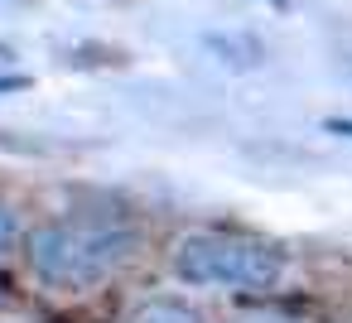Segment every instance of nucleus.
Masks as SVG:
<instances>
[{
	"instance_id": "6e6552de",
	"label": "nucleus",
	"mask_w": 352,
	"mask_h": 323,
	"mask_svg": "<svg viewBox=\"0 0 352 323\" xmlns=\"http://www.w3.org/2000/svg\"><path fill=\"white\" fill-rule=\"evenodd\" d=\"M241 323H285V318H275V313H246Z\"/></svg>"
},
{
	"instance_id": "20e7f679",
	"label": "nucleus",
	"mask_w": 352,
	"mask_h": 323,
	"mask_svg": "<svg viewBox=\"0 0 352 323\" xmlns=\"http://www.w3.org/2000/svg\"><path fill=\"white\" fill-rule=\"evenodd\" d=\"M208 49H217V54H222V63H236V68H256V63L265 58L256 39H222V34H212V39H208Z\"/></svg>"
},
{
	"instance_id": "f03ea898",
	"label": "nucleus",
	"mask_w": 352,
	"mask_h": 323,
	"mask_svg": "<svg viewBox=\"0 0 352 323\" xmlns=\"http://www.w3.org/2000/svg\"><path fill=\"white\" fill-rule=\"evenodd\" d=\"M174 270L188 285L212 289H270L285 275V260L270 241L236 232H193L174 246Z\"/></svg>"
},
{
	"instance_id": "f257e3e1",
	"label": "nucleus",
	"mask_w": 352,
	"mask_h": 323,
	"mask_svg": "<svg viewBox=\"0 0 352 323\" xmlns=\"http://www.w3.org/2000/svg\"><path fill=\"white\" fill-rule=\"evenodd\" d=\"M135 251V232L126 222L58 217L30 236V270L54 289H92L116 275Z\"/></svg>"
},
{
	"instance_id": "423d86ee",
	"label": "nucleus",
	"mask_w": 352,
	"mask_h": 323,
	"mask_svg": "<svg viewBox=\"0 0 352 323\" xmlns=\"http://www.w3.org/2000/svg\"><path fill=\"white\" fill-rule=\"evenodd\" d=\"M25 87H30L25 73H0V97H6V92H25Z\"/></svg>"
},
{
	"instance_id": "0eeeda50",
	"label": "nucleus",
	"mask_w": 352,
	"mask_h": 323,
	"mask_svg": "<svg viewBox=\"0 0 352 323\" xmlns=\"http://www.w3.org/2000/svg\"><path fill=\"white\" fill-rule=\"evenodd\" d=\"M323 131H333V135L352 140V116H328V121H323Z\"/></svg>"
},
{
	"instance_id": "39448f33",
	"label": "nucleus",
	"mask_w": 352,
	"mask_h": 323,
	"mask_svg": "<svg viewBox=\"0 0 352 323\" xmlns=\"http://www.w3.org/2000/svg\"><path fill=\"white\" fill-rule=\"evenodd\" d=\"M15 232H20V227H15V212H10L6 203H0V251H6V246L15 241Z\"/></svg>"
},
{
	"instance_id": "1a4fd4ad",
	"label": "nucleus",
	"mask_w": 352,
	"mask_h": 323,
	"mask_svg": "<svg viewBox=\"0 0 352 323\" xmlns=\"http://www.w3.org/2000/svg\"><path fill=\"white\" fill-rule=\"evenodd\" d=\"M0 58H10V49H6V44H0Z\"/></svg>"
},
{
	"instance_id": "7ed1b4c3",
	"label": "nucleus",
	"mask_w": 352,
	"mask_h": 323,
	"mask_svg": "<svg viewBox=\"0 0 352 323\" xmlns=\"http://www.w3.org/2000/svg\"><path fill=\"white\" fill-rule=\"evenodd\" d=\"M131 323H203V313L179 299H145V304H135Z\"/></svg>"
}]
</instances>
